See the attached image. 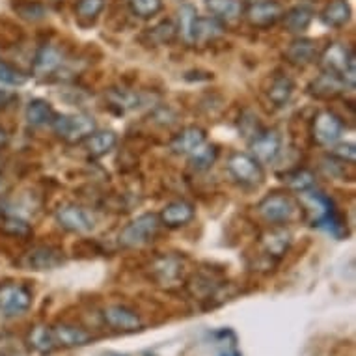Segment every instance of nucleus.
Wrapping results in <instances>:
<instances>
[{
	"mask_svg": "<svg viewBox=\"0 0 356 356\" xmlns=\"http://www.w3.org/2000/svg\"><path fill=\"white\" fill-rule=\"evenodd\" d=\"M355 53L349 45L345 43H330L319 53V67L323 73H330V75L338 76L339 81L343 82L347 88H355L356 84V70H355Z\"/></svg>",
	"mask_w": 356,
	"mask_h": 356,
	"instance_id": "obj_1",
	"label": "nucleus"
},
{
	"mask_svg": "<svg viewBox=\"0 0 356 356\" xmlns=\"http://www.w3.org/2000/svg\"><path fill=\"white\" fill-rule=\"evenodd\" d=\"M51 127L67 144H81L97 131V123L94 116L90 114H62V116H54L51 122Z\"/></svg>",
	"mask_w": 356,
	"mask_h": 356,
	"instance_id": "obj_2",
	"label": "nucleus"
},
{
	"mask_svg": "<svg viewBox=\"0 0 356 356\" xmlns=\"http://www.w3.org/2000/svg\"><path fill=\"white\" fill-rule=\"evenodd\" d=\"M159 226H161V220L157 215H153V213L140 215L133 222H129L120 232V237H118L120 245L123 248H138V246L147 245L157 235Z\"/></svg>",
	"mask_w": 356,
	"mask_h": 356,
	"instance_id": "obj_3",
	"label": "nucleus"
},
{
	"mask_svg": "<svg viewBox=\"0 0 356 356\" xmlns=\"http://www.w3.org/2000/svg\"><path fill=\"white\" fill-rule=\"evenodd\" d=\"M32 289L24 284H2L0 286V316L21 317L32 308Z\"/></svg>",
	"mask_w": 356,
	"mask_h": 356,
	"instance_id": "obj_4",
	"label": "nucleus"
},
{
	"mask_svg": "<svg viewBox=\"0 0 356 356\" xmlns=\"http://www.w3.org/2000/svg\"><path fill=\"white\" fill-rule=\"evenodd\" d=\"M256 209L263 220L275 224V226H282V224L293 220L295 215H297V204L293 202L291 196L280 193L267 194L257 204Z\"/></svg>",
	"mask_w": 356,
	"mask_h": 356,
	"instance_id": "obj_5",
	"label": "nucleus"
},
{
	"mask_svg": "<svg viewBox=\"0 0 356 356\" xmlns=\"http://www.w3.org/2000/svg\"><path fill=\"white\" fill-rule=\"evenodd\" d=\"M312 135H314V140L319 146H334L345 135L343 120L338 114H334L332 111H321L314 118Z\"/></svg>",
	"mask_w": 356,
	"mask_h": 356,
	"instance_id": "obj_6",
	"label": "nucleus"
},
{
	"mask_svg": "<svg viewBox=\"0 0 356 356\" xmlns=\"http://www.w3.org/2000/svg\"><path fill=\"white\" fill-rule=\"evenodd\" d=\"M228 172L245 187H257L263 181L261 163L248 153H234L228 161Z\"/></svg>",
	"mask_w": 356,
	"mask_h": 356,
	"instance_id": "obj_7",
	"label": "nucleus"
},
{
	"mask_svg": "<svg viewBox=\"0 0 356 356\" xmlns=\"http://www.w3.org/2000/svg\"><path fill=\"white\" fill-rule=\"evenodd\" d=\"M245 17L254 29H270L284 17V6L278 0H254L245 10Z\"/></svg>",
	"mask_w": 356,
	"mask_h": 356,
	"instance_id": "obj_8",
	"label": "nucleus"
},
{
	"mask_svg": "<svg viewBox=\"0 0 356 356\" xmlns=\"http://www.w3.org/2000/svg\"><path fill=\"white\" fill-rule=\"evenodd\" d=\"M103 321L108 328L116 330V332L131 334L142 330V319L140 316L136 314L135 309L129 308L125 304H112V306H106L103 309Z\"/></svg>",
	"mask_w": 356,
	"mask_h": 356,
	"instance_id": "obj_9",
	"label": "nucleus"
},
{
	"mask_svg": "<svg viewBox=\"0 0 356 356\" xmlns=\"http://www.w3.org/2000/svg\"><path fill=\"white\" fill-rule=\"evenodd\" d=\"M54 216H56L60 228H64L65 232H71V234H88L95 226L94 216L75 204L60 205Z\"/></svg>",
	"mask_w": 356,
	"mask_h": 356,
	"instance_id": "obj_10",
	"label": "nucleus"
},
{
	"mask_svg": "<svg viewBox=\"0 0 356 356\" xmlns=\"http://www.w3.org/2000/svg\"><path fill=\"white\" fill-rule=\"evenodd\" d=\"M312 196H314V198L317 200V204L323 207L321 216L314 222V226L325 229L327 234H330L332 237H336V239H341V237L347 234V229H345L343 220H341V216H339V213L336 211V205H334L332 200L328 198V196H325L323 193H312Z\"/></svg>",
	"mask_w": 356,
	"mask_h": 356,
	"instance_id": "obj_11",
	"label": "nucleus"
},
{
	"mask_svg": "<svg viewBox=\"0 0 356 356\" xmlns=\"http://www.w3.org/2000/svg\"><path fill=\"white\" fill-rule=\"evenodd\" d=\"M252 157L259 163H273L282 152V138L276 131H267L261 129L250 140Z\"/></svg>",
	"mask_w": 356,
	"mask_h": 356,
	"instance_id": "obj_12",
	"label": "nucleus"
},
{
	"mask_svg": "<svg viewBox=\"0 0 356 356\" xmlns=\"http://www.w3.org/2000/svg\"><path fill=\"white\" fill-rule=\"evenodd\" d=\"M64 263V252L51 245L35 246L24 257V267L30 270H53Z\"/></svg>",
	"mask_w": 356,
	"mask_h": 356,
	"instance_id": "obj_13",
	"label": "nucleus"
},
{
	"mask_svg": "<svg viewBox=\"0 0 356 356\" xmlns=\"http://www.w3.org/2000/svg\"><path fill=\"white\" fill-rule=\"evenodd\" d=\"M54 339L58 349H75V347H84V345L92 343L94 336L88 332L86 328L81 325H73V323H56L53 327Z\"/></svg>",
	"mask_w": 356,
	"mask_h": 356,
	"instance_id": "obj_14",
	"label": "nucleus"
},
{
	"mask_svg": "<svg viewBox=\"0 0 356 356\" xmlns=\"http://www.w3.org/2000/svg\"><path fill=\"white\" fill-rule=\"evenodd\" d=\"M64 64V54L54 45H41L40 51L35 53L34 64H32V73L38 79H47L54 75Z\"/></svg>",
	"mask_w": 356,
	"mask_h": 356,
	"instance_id": "obj_15",
	"label": "nucleus"
},
{
	"mask_svg": "<svg viewBox=\"0 0 356 356\" xmlns=\"http://www.w3.org/2000/svg\"><path fill=\"white\" fill-rule=\"evenodd\" d=\"M194 215H196V209H194V205L191 202L175 200V202H170L168 205H164L159 220L168 228H181V226H187L188 222L193 220Z\"/></svg>",
	"mask_w": 356,
	"mask_h": 356,
	"instance_id": "obj_16",
	"label": "nucleus"
},
{
	"mask_svg": "<svg viewBox=\"0 0 356 356\" xmlns=\"http://www.w3.org/2000/svg\"><path fill=\"white\" fill-rule=\"evenodd\" d=\"M286 58L287 62H291L293 65H298V67L314 64L319 58L317 43L308 38H298L286 49Z\"/></svg>",
	"mask_w": 356,
	"mask_h": 356,
	"instance_id": "obj_17",
	"label": "nucleus"
},
{
	"mask_svg": "<svg viewBox=\"0 0 356 356\" xmlns=\"http://www.w3.org/2000/svg\"><path fill=\"white\" fill-rule=\"evenodd\" d=\"M205 144V131L202 127H185L170 142V149L177 155H191V153Z\"/></svg>",
	"mask_w": 356,
	"mask_h": 356,
	"instance_id": "obj_18",
	"label": "nucleus"
},
{
	"mask_svg": "<svg viewBox=\"0 0 356 356\" xmlns=\"http://www.w3.org/2000/svg\"><path fill=\"white\" fill-rule=\"evenodd\" d=\"M205 6L211 12V17L218 19L222 24L235 23L245 15L243 0H205Z\"/></svg>",
	"mask_w": 356,
	"mask_h": 356,
	"instance_id": "obj_19",
	"label": "nucleus"
},
{
	"mask_svg": "<svg viewBox=\"0 0 356 356\" xmlns=\"http://www.w3.org/2000/svg\"><path fill=\"white\" fill-rule=\"evenodd\" d=\"M84 142H86L88 155L92 159H99L105 157L106 153H111L114 149L118 136L114 131H95Z\"/></svg>",
	"mask_w": 356,
	"mask_h": 356,
	"instance_id": "obj_20",
	"label": "nucleus"
},
{
	"mask_svg": "<svg viewBox=\"0 0 356 356\" xmlns=\"http://www.w3.org/2000/svg\"><path fill=\"white\" fill-rule=\"evenodd\" d=\"M183 265L179 261V257L168 256V257H161L155 265H153V276L159 284L163 286H172L175 282L179 280L181 276Z\"/></svg>",
	"mask_w": 356,
	"mask_h": 356,
	"instance_id": "obj_21",
	"label": "nucleus"
},
{
	"mask_svg": "<svg viewBox=\"0 0 356 356\" xmlns=\"http://www.w3.org/2000/svg\"><path fill=\"white\" fill-rule=\"evenodd\" d=\"M289 245H291V234L282 228L270 229L261 237L263 250L267 252V256L276 257V259L286 254Z\"/></svg>",
	"mask_w": 356,
	"mask_h": 356,
	"instance_id": "obj_22",
	"label": "nucleus"
},
{
	"mask_svg": "<svg viewBox=\"0 0 356 356\" xmlns=\"http://www.w3.org/2000/svg\"><path fill=\"white\" fill-rule=\"evenodd\" d=\"M314 21V12L308 6H295L289 12H284L282 23L286 26L287 32L291 34H302L309 29V24Z\"/></svg>",
	"mask_w": 356,
	"mask_h": 356,
	"instance_id": "obj_23",
	"label": "nucleus"
},
{
	"mask_svg": "<svg viewBox=\"0 0 356 356\" xmlns=\"http://www.w3.org/2000/svg\"><path fill=\"white\" fill-rule=\"evenodd\" d=\"M350 6L347 0H330L323 10L321 21L330 29H341L349 23Z\"/></svg>",
	"mask_w": 356,
	"mask_h": 356,
	"instance_id": "obj_24",
	"label": "nucleus"
},
{
	"mask_svg": "<svg viewBox=\"0 0 356 356\" xmlns=\"http://www.w3.org/2000/svg\"><path fill=\"white\" fill-rule=\"evenodd\" d=\"M345 88L347 86L339 81L338 76L321 71V75L309 84V94L316 95V97H321V99H328V97H336L338 94H341Z\"/></svg>",
	"mask_w": 356,
	"mask_h": 356,
	"instance_id": "obj_25",
	"label": "nucleus"
},
{
	"mask_svg": "<svg viewBox=\"0 0 356 356\" xmlns=\"http://www.w3.org/2000/svg\"><path fill=\"white\" fill-rule=\"evenodd\" d=\"M29 343L34 350H38L40 355H51L58 349L56 339H54L53 327L47 325H38L29 332Z\"/></svg>",
	"mask_w": 356,
	"mask_h": 356,
	"instance_id": "obj_26",
	"label": "nucleus"
},
{
	"mask_svg": "<svg viewBox=\"0 0 356 356\" xmlns=\"http://www.w3.org/2000/svg\"><path fill=\"white\" fill-rule=\"evenodd\" d=\"M293 92H295V82L287 75H276L270 81V86L267 90V97L273 101V105L280 108V106H286L291 101Z\"/></svg>",
	"mask_w": 356,
	"mask_h": 356,
	"instance_id": "obj_27",
	"label": "nucleus"
},
{
	"mask_svg": "<svg viewBox=\"0 0 356 356\" xmlns=\"http://www.w3.org/2000/svg\"><path fill=\"white\" fill-rule=\"evenodd\" d=\"M106 101L120 112H131L142 105V95L123 88H112L106 92Z\"/></svg>",
	"mask_w": 356,
	"mask_h": 356,
	"instance_id": "obj_28",
	"label": "nucleus"
},
{
	"mask_svg": "<svg viewBox=\"0 0 356 356\" xmlns=\"http://www.w3.org/2000/svg\"><path fill=\"white\" fill-rule=\"evenodd\" d=\"M24 116H26V122L32 127H43V125H51L56 114H54L53 106L49 105L47 101L32 99L26 106Z\"/></svg>",
	"mask_w": 356,
	"mask_h": 356,
	"instance_id": "obj_29",
	"label": "nucleus"
},
{
	"mask_svg": "<svg viewBox=\"0 0 356 356\" xmlns=\"http://www.w3.org/2000/svg\"><path fill=\"white\" fill-rule=\"evenodd\" d=\"M198 21V12L191 4H183L177 12V32L181 34L183 41L188 45H194V29Z\"/></svg>",
	"mask_w": 356,
	"mask_h": 356,
	"instance_id": "obj_30",
	"label": "nucleus"
},
{
	"mask_svg": "<svg viewBox=\"0 0 356 356\" xmlns=\"http://www.w3.org/2000/svg\"><path fill=\"white\" fill-rule=\"evenodd\" d=\"M224 32V24L215 17H200L196 21V29H194V45L196 43H207V41L216 40L218 35Z\"/></svg>",
	"mask_w": 356,
	"mask_h": 356,
	"instance_id": "obj_31",
	"label": "nucleus"
},
{
	"mask_svg": "<svg viewBox=\"0 0 356 356\" xmlns=\"http://www.w3.org/2000/svg\"><path fill=\"white\" fill-rule=\"evenodd\" d=\"M175 35H177V26L170 19L161 21V23H157L153 29H149L146 32V38L149 40V45H153V47L168 45V43H172L175 40Z\"/></svg>",
	"mask_w": 356,
	"mask_h": 356,
	"instance_id": "obj_32",
	"label": "nucleus"
},
{
	"mask_svg": "<svg viewBox=\"0 0 356 356\" xmlns=\"http://www.w3.org/2000/svg\"><path fill=\"white\" fill-rule=\"evenodd\" d=\"M284 181L291 191L295 193H309L312 188L316 187V175L312 174L309 170L298 168L293 170L284 177Z\"/></svg>",
	"mask_w": 356,
	"mask_h": 356,
	"instance_id": "obj_33",
	"label": "nucleus"
},
{
	"mask_svg": "<svg viewBox=\"0 0 356 356\" xmlns=\"http://www.w3.org/2000/svg\"><path fill=\"white\" fill-rule=\"evenodd\" d=\"M218 157V147L213 144H202L191 153V166L198 172L209 170Z\"/></svg>",
	"mask_w": 356,
	"mask_h": 356,
	"instance_id": "obj_34",
	"label": "nucleus"
},
{
	"mask_svg": "<svg viewBox=\"0 0 356 356\" xmlns=\"http://www.w3.org/2000/svg\"><path fill=\"white\" fill-rule=\"evenodd\" d=\"M103 10H105V0H79L75 6V15L81 23L90 24L99 17Z\"/></svg>",
	"mask_w": 356,
	"mask_h": 356,
	"instance_id": "obj_35",
	"label": "nucleus"
},
{
	"mask_svg": "<svg viewBox=\"0 0 356 356\" xmlns=\"http://www.w3.org/2000/svg\"><path fill=\"white\" fill-rule=\"evenodd\" d=\"M127 6L135 17L152 19L163 10V0H127Z\"/></svg>",
	"mask_w": 356,
	"mask_h": 356,
	"instance_id": "obj_36",
	"label": "nucleus"
},
{
	"mask_svg": "<svg viewBox=\"0 0 356 356\" xmlns=\"http://www.w3.org/2000/svg\"><path fill=\"white\" fill-rule=\"evenodd\" d=\"M2 232L6 235H12V237H19V239H29L32 235V228L30 224L23 218H17V216H6L2 220Z\"/></svg>",
	"mask_w": 356,
	"mask_h": 356,
	"instance_id": "obj_37",
	"label": "nucleus"
},
{
	"mask_svg": "<svg viewBox=\"0 0 356 356\" xmlns=\"http://www.w3.org/2000/svg\"><path fill=\"white\" fill-rule=\"evenodd\" d=\"M17 13L26 21H41L45 17V8L41 6L40 2H30V0H24V2H19L15 6Z\"/></svg>",
	"mask_w": 356,
	"mask_h": 356,
	"instance_id": "obj_38",
	"label": "nucleus"
},
{
	"mask_svg": "<svg viewBox=\"0 0 356 356\" xmlns=\"http://www.w3.org/2000/svg\"><path fill=\"white\" fill-rule=\"evenodd\" d=\"M0 82L2 84H10V86H21V84L26 82V76L0 60Z\"/></svg>",
	"mask_w": 356,
	"mask_h": 356,
	"instance_id": "obj_39",
	"label": "nucleus"
},
{
	"mask_svg": "<svg viewBox=\"0 0 356 356\" xmlns=\"http://www.w3.org/2000/svg\"><path fill=\"white\" fill-rule=\"evenodd\" d=\"M332 157L338 159V161H341V163L355 164V161H356L355 144H334Z\"/></svg>",
	"mask_w": 356,
	"mask_h": 356,
	"instance_id": "obj_40",
	"label": "nucleus"
},
{
	"mask_svg": "<svg viewBox=\"0 0 356 356\" xmlns=\"http://www.w3.org/2000/svg\"><path fill=\"white\" fill-rule=\"evenodd\" d=\"M10 99H12V94H8V92H0V108L6 105Z\"/></svg>",
	"mask_w": 356,
	"mask_h": 356,
	"instance_id": "obj_41",
	"label": "nucleus"
},
{
	"mask_svg": "<svg viewBox=\"0 0 356 356\" xmlns=\"http://www.w3.org/2000/svg\"><path fill=\"white\" fill-rule=\"evenodd\" d=\"M220 356H241V353L237 349H235L234 345L229 347V349H226L224 353H220Z\"/></svg>",
	"mask_w": 356,
	"mask_h": 356,
	"instance_id": "obj_42",
	"label": "nucleus"
},
{
	"mask_svg": "<svg viewBox=\"0 0 356 356\" xmlns=\"http://www.w3.org/2000/svg\"><path fill=\"white\" fill-rule=\"evenodd\" d=\"M6 142H8V133H6V129H4V127H0V147H2V146H6Z\"/></svg>",
	"mask_w": 356,
	"mask_h": 356,
	"instance_id": "obj_43",
	"label": "nucleus"
},
{
	"mask_svg": "<svg viewBox=\"0 0 356 356\" xmlns=\"http://www.w3.org/2000/svg\"><path fill=\"white\" fill-rule=\"evenodd\" d=\"M105 356H127V355H120V353H106Z\"/></svg>",
	"mask_w": 356,
	"mask_h": 356,
	"instance_id": "obj_44",
	"label": "nucleus"
},
{
	"mask_svg": "<svg viewBox=\"0 0 356 356\" xmlns=\"http://www.w3.org/2000/svg\"><path fill=\"white\" fill-rule=\"evenodd\" d=\"M144 356H155V355H152V353H146V355H144Z\"/></svg>",
	"mask_w": 356,
	"mask_h": 356,
	"instance_id": "obj_45",
	"label": "nucleus"
},
{
	"mask_svg": "<svg viewBox=\"0 0 356 356\" xmlns=\"http://www.w3.org/2000/svg\"><path fill=\"white\" fill-rule=\"evenodd\" d=\"M0 216H2V207H0Z\"/></svg>",
	"mask_w": 356,
	"mask_h": 356,
	"instance_id": "obj_46",
	"label": "nucleus"
},
{
	"mask_svg": "<svg viewBox=\"0 0 356 356\" xmlns=\"http://www.w3.org/2000/svg\"><path fill=\"white\" fill-rule=\"evenodd\" d=\"M252 2H254V0H252Z\"/></svg>",
	"mask_w": 356,
	"mask_h": 356,
	"instance_id": "obj_47",
	"label": "nucleus"
}]
</instances>
